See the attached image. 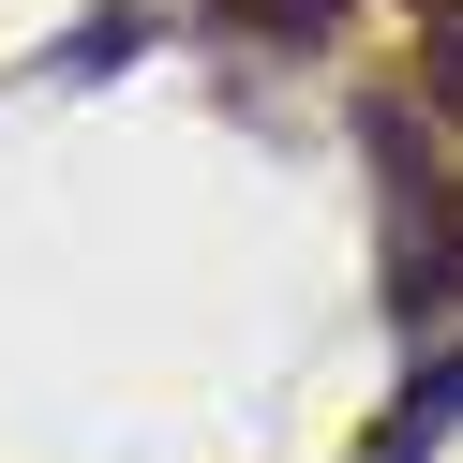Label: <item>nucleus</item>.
<instances>
[{"label":"nucleus","instance_id":"obj_1","mask_svg":"<svg viewBox=\"0 0 463 463\" xmlns=\"http://www.w3.org/2000/svg\"><path fill=\"white\" fill-rule=\"evenodd\" d=\"M403 433H419V449H433V433H463V344L403 373Z\"/></svg>","mask_w":463,"mask_h":463},{"label":"nucleus","instance_id":"obj_2","mask_svg":"<svg viewBox=\"0 0 463 463\" xmlns=\"http://www.w3.org/2000/svg\"><path fill=\"white\" fill-rule=\"evenodd\" d=\"M359 463H433V449H419V433H403V419H389V433H373V449H359Z\"/></svg>","mask_w":463,"mask_h":463}]
</instances>
